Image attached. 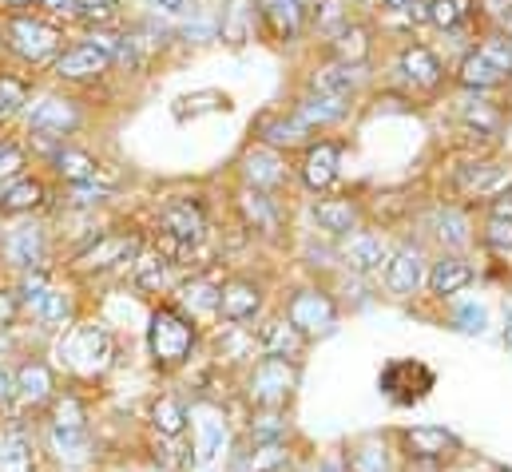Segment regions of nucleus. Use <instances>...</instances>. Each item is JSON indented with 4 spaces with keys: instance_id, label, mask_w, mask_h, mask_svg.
I'll list each match as a JSON object with an SVG mask.
<instances>
[{
    "instance_id": "f257e3e1",
    "label": "nucleus",
    "mask_w": 512,
    "mask_h": 472,
    "mask_svg": "<svg viewBox=\"0 0 512 472\" xmlns=\"http://www.w3.org/2000/svg\"><path fill=\"white\" fill-rule=\"evenodd\" d=\"M191 413V472H223L235 449L231 417L215 401H199Z\"/></svg>"
},
{
    "instance_id": "f03ea898",
    "label": "nucleus",
    "mask_w": 512,
    "mask_h": 472,
    "mask_svg": "<svg viewBox=\"0 0 512 472\" xmlns=\"http://www.w3.org/2000/svg\"><path fill=\"white\" fill-rule=\"evenodd\" d=\"M112 357H116V342L104 326L96 322H76L60 334L56 342V361L60 369H68L72 377H84V381H96L112 369Z\"/></svg>"
},
{
    "instance_id": "7ed1b4c3",
    "label": "nucleus",
    "mask_w": 512,
    "mask_h": 472,
    "mask_svg": "<svg viewBox=\"0 0 512 472\" xmlns=\"http://www.w3.org/2000/svg\"><path fill=\"white\" fill-rule=\"evenodd\" d=\"M199 346V326L179 310V306H159L151 314V326H147V350L155 369H179L187 365L191 354Z\"/></svg>"
},
{
    "instance_id": "20e7f679",
    "label": "nucleus",
    "mask_w": 512,
    "mask_h": 472,
    "mask_svg": "<svg viewBox=\"0 0 512 472\" xmlns=\"http://www.w3.org/2000/svg\"><path fill=\"white\" fill-rule=\"evenodd\" d=\"M207 211H203V203L199 199H171V203H163L159 207V215H155V231L163 238V254L171 258H183V254H191V250H199L203 246V238H207Z\"/></svg>"
},
{
    "instance_id": "39448f33",
    "label": "nucleus",
    "mask_w": 512,
    "mask_h": 472,
    "mask_svg": "<svg viewBox=\"0 0 512 472\" xmlns=\"http://www.w3.org/2000/svg\"><path fill=\"white\" fill-rule=\"evenodd\" d=\"M298 393V361H282V357H258L247 369V401L255 409H278L286 413V405Z\"/></svg>"
},
{
    "instance_id": "423d86ee",
    "label": "nucleus",
    "mask_w": 512,
    "mask_h": 472,
    "mask_svg": "<svg viewBox=\"0 0 512 472\" xmlns=\"http://www.w3.org/2000/svg\"><path fill=\"white\" fill-rule=\"evenodd\" d=\"M120 40H124V36L96 32V36H88V40L64 48V52L56 56V76H60V80H100V76L116 64Z\"/></svg>"
},
{
    "instance_id": "0eeeda50",
    "label": "nucleus",
    "mask_w": 512,
    "mask_h": 472,
    "mask_svg": "<svg viewBox=\"0 0 512 472\" xmlns=\"http://www.w3.org/2000/svg\"><path fill=\"white\" fill-rule=\"evenodd\" d=\"M393 441H397V457L437 461L445 469L465 453V441L453 429H445V425H409V429H397Z\"/></svg>"
},
{
    "instance_id": "6e6552de",
    "label": "nucleus",
    "mask_w": 512,
    "mask_h": 472,
    "mask_svg": "<svg viewBox=\"0 0 512 472\" xmlns=\"http://www.w3.org/2000/svg\"><path fill=\"white\" fill-rule=\"evenodd\" d=\"M282 318L310 342V338H322V334H330L338 326V302L322 286H302V290H294L286 298Z\"/></svg>"
},
{
    "instance_id": "1a4fd4ad",
    "label": "nucleus",
    "mask_w": 512,
    "mask_h": 472,
    "mask_svg": "<svg viewBox=\"0 0 512 472\" xmlns=\"http://www.w3.org/2000/svg\"><path fill=\"white\" fill-rule=\"evenodd\" d=\"M4 44L20 60H28V64H44L60 48V28L48 24V20H40V16H12L4 24Z\"/></svg>"
},
{
    "instance_id": "9d476101",
    "label": "nucleus",
    "mask_w": 512,
    "mask_h": 472,
    "mask_svg": "<svg viewBox=\"0 0 512 472\" xmlns=\"http://www.w3.org/2000/svg\"><path fill=\"white\" fill-rule=\"evenodd\" d=\"M139 258V235L135 231H104L96 235L76 258H72V270L80 274H104V270H116L124 262H135Z\"/></svg>"
},
{
    "instance_id": "9b49d317",
    "label": "nucleus",
    "mask_w": 512,
    "mask_h": 472,
    "mask_svg": "<svg viewBox=\"0 0 512 472\" xmlns=\"http://www.w3.org/2000/svg\"><path fill=\"white\" fill-rule=\"evenodd\" d=\"M262 306H266V286L251 278V274H231V278H223V286H219V318L227 322V326H247V322H255L258 314H262Z\"/></svg>"
},
{
    "instance_id": "f8f14e48",
    "label": "nucleus",
    "mask_w": 512,
    "mask_h": 472,
    "mask_svg": "<svg viewBox=\"0 0 512 472\" xmlns=\"http://www.w3.org/2000/svg\"><path fill=\"white\" fill-rule=\"evenodd\" d=\"M433 369L425 365V361H417V357H401V361H389L382 369V393L393 401V405H413V401H421L429 389H433Z\"/></svg>"
},
{
    "instance_id": "ddd939ff",
    "label": "nucleus",
    "mask_w": 512,
    "mask_h": 472,
    "mask_svg": "<svg viewBox=\"0 0 512 472\" xmlns=\"http://www.w3.org/2000/svg\"><path fill=\"white\" fill-rule=\"evenodd\" d=\"M453 187H457V195H465V199H497V195L512 191V167L489 163V159L461 163V167L453 171Z\"/></svg>"
},
{
    "instance_id": "4468645a",
    "label": "nucleus",
    "mask_w": 512,
    "mask_h": 472,
    "mask_svg": "<svg viewBox=\"0 0 512 472\" xmlns=\"http://www.w3.org/2000/svg\"><path fill=\"white\" fill-rule=\"evenodd\" d=\"M425 254H421V246H413V242H405V246H397L389 258H385V290L393 294V298H413L421 286H425Z\"/></svg>"
},
{
    "instance_id": "2eb2a0df",
    "label": "nucleus",
    "mask_w": 512,
    "mask_h": 472,
    "mask_svg": "<svg viewBox=\"0 0 512 472\" xmlns=\"http://www.w3.org/2000/svg\"><path fill=\"white\" fill-rule=\"evenodd\" d=\"M338 167H342V143H334V139H318V143H310L306 147V155H302V163H298V175H302V183L310 187V191H330L334 183H338Z\"/></svg>"
},
{
    "instance_id": "dca6fc26",
    "label": "nucleus",
    "mask_w": 512,
    "mask_h": 472,
    "mask_svg": "<svg viewBox=\"0 0 512 472\" xmlns=\"http://www.w3.org/2000/svg\"><path fill=\"white\" fill-rule=\"evenodd\" d=\"M338 461L346 472H397V449L385 437H358L342 449Z\"/></svg>"
},
{
    "instance_id": "f3484780",
    "label": "nucleus",
    "mask_w": 512,
    "mask_h": 472,
    "mask_svg": "<svg viewBox=\"0 0 512 472\" xmlns=\"http://www.w3.org/2000/svg\"><path fill=\"white\" fill-rule=\"evenodd\" d=\"M243 175H247V187L251 191H278L286 179H290V167H286V159L278 155V151H270V147H251L247 155H243Z\"/></svg>"
},
{
    "instance_id": "a211bd4d",
    "label": "nucleus",
    "mask_w": 512,
    "mask_h": 472,
    "mask_svg": "<svg viewBox=\"0 0 512 472\" xmlns=\"http://www.w3.org/2000/svg\"><path fill=\"white\" fill-rule=\"evenodd\" d=\"M255 350L262 357H282V361H298L306 354V338L286 322V318H270L255 330Z\"/></svg>"
},
{
    "instance_id": "6ab92c4d",
    "label": "nucleus",
    "mask_w": 512,
    "mask_h": 472,
    "mask_svg": "<svg viewBox=\"0 0 512 472\" xmlns=\"http://www.w3.org/2000/svg\"><path fill=\"white\" fill-rule=\"evenodd\" d=\"M12 381H16V401H24V405H32V409L56 401V377H52V365H48V361H36V357L24 361V365L12 373Z\"/></svg>"
},
{
    "instance_id": "aec40b11",
    "label": "nucleus",
    "mask_w": 512,
    "mask_h": 472,
    "mask_svg": "<svg viewBox=\"0 0 512 472\" xmlns=\"http://www.w3.org/2000/svg\"><path fill=\"white\" fill-rule=\"evenodd\" d=\"M473 278H477V270L465 262V258H457V254H441L433 266H429V274H425V282H429V290L437 294V298H457V294H465L469 286H473Z\"/></svg>"
},
{
    "instance_id": "412c9836",
    "label": "nucleus",
    "mask_w": 512,
    "mask_h": 472,
    "mask_svg": "<svg viewBox=\"0 0 512 472\" xmlns=\"http://www.w3.org/2000/svg\"><path fill=\"white\" fill-rule=\"evenodd\" d=\"M397 72H401V80L413 88V92H433L437 84H441V60L425 48V44H409L405 52H401V60H397Z\"/></svg>"
},
{
    "instance_id": "4be33fe9",
    "label": "nucleus",
    "mask_w": 512,
    "mask_h": 472,
    "mask_svg": "<svg viewBox=\"0 0 512 472\" xmlns=\"http://www.w3.org/2000/svg\"><path fill=\"white\" fill-rule=\"evenodd\" d=\"M76 123H80L76 104H72V100H56V96L44 100V104H36V108H32V119H28L32 135H44V139H64V135L76 131Z\"/></svg>"
},
{
    "instance_id": "5701e85b",
    "label": "nucleus",
    "mask_w": 512,
    "mask_h": 472,
    "mask_svg": "<svg viewBox=\"0 0 512 472\" xmlns=\"http://www.w3.org/2000/svg\"><path fill=\"white\" fill-rule=\"evenodd\" d=\"M4 258L16 266V270H44V258H48V238L40 227H16L12 235L4 238Z\"/></svg>"
},
{
    "instance_id": "b1692460",
    "label": "nucleus",
    "mask_w": 512,
    "mask_h": 472,
    "mask_svg": "<svg viewBox=\"0 0 512 472\" xmlns=\"http://www.w3.org/2000/svg\"><path fill=\"white\" fill-rule=\"evenodd\" d=\"M48 449H52V457L60 465L76 469V465H88L92 461L96 441H92V429L88 425H80V429H52L48 425Z\"/></svg>"
},
{
    "instance_id": "393cba45",
    "label": "nucleus",
    "mask_w": 512,
    "mask_h": 472,
    "mask_svg": "<svg viewBox=\"0 0 512 472\" xmlns=\"http://www.w3.org/2000/svg\"><path fill=\"white\" fill-rule=\"evenodd\" d=\"M385 258H389V250H385L382 235H374V231H354V235H346L342 262H346L354 274H374V270H382Z\"/></svg>"
},
{
    "instance_id": "a878e982",
    "label": "nucleus",
    "mask_w": 512,
    "mask_h": 472,
    "mask_svg": "<svg viewBox=\"0 0 512 472\" xmlns=\"http://www.w3.org/2000/svg\"><path fill=\"white\" fill-rule=\"evenodd\" d=\"M239 211H243V219H247V227L262 238H278L282 235V211H278V203H274V195H266V191H243V199H239Z\"/></svg>"
},
{
    "instance_id": "bb28decb",
    "label": "nucleus",
    "mask_w": 512,
    "mask_h": 472,
    "mask_svg": "<svg viewBox=\"0 0 512 472\" xmlns=\"http://www.w3.org/2000/svg\"><path fill=\"white\" fill-rule=\"evenodd\" d=\"M258 20L282 44L298 40V32H302V8H298V0H258Z\"/></svg>"
},
{
    "instance_id": "cd10ccee",
    "label": "nucleus",
    "mask_w": 512,
    "mask_h": 472,
    "mask_svg": "<svg viewBox=\"0 0 512 472\" xmlns=\"http://www.w3.org/2000/svg\"><path fill=\"white\" fill-rule=\"evenodd\" d=\"M219 286H223V282H215V278H207V274L183 282V286H179L183 314H187L191 322H199V318H219Z\"/></svg>"
},
{
    "instance_id": "c85d7f7f",
    "label": "nucleus",
    "mask_w": 512,
    "mask_h": 472,
    "mask_svg": "<svg viewBox=\"0 0 512 472\" xmlns=\"http://www.w3.org/2000/svg\"><path fill=\"white\" fill-rule=\"evenodd\" d=\"M314 219H318L322 231L346 238L358 231L362 211H358V203H350V199H318V203H314Z\"/></svg>"
},
{
    "instance_id": "c756f323",
    "label": "nucleus",
    "mask_w": 512,
    "mask_h": 472,
    "mask_svg": "<svg viewBox=\"0 0 512 472\" xmlns=\"http://www.w3.org/2000/svg\"><path fill=\"white\" fill-rule=\"evenodd\" d=\"M258 135H262V147L278 151V147H302L310 127L302 123L298 116H262L258 119Z\"/></svg>"
},
{
    "instance_id": "7c9ffc66",
    "label": "nucleus",
    "mask_w": 512,
    "mask_h": 472,
    "mask_svg": "<svg viewBox=\"0 0 512 472\" xmlns=\"http://www.w3.org/2000/svg\"><path fill=\"white\" fill-rule=\"evenodd\" d=\"M44 330H52V334H64L68 326H72V298L64 294V290H56V286H48L44 294H40V302L28 310Z\"/></svg>"
},
{
    "instance_id": "2f4dec72",
    "label": "nucleus",
    "mask_w": 512,
    "mask_h": 472,
    "mask_svg": "<svg viewBox=\"0 0 512 472\" xmlns=\"http://www.w3.org/2000/svg\"><path fill=\"white\" fill-rule=\"evenodd\" d=\"M457 80L465 84V88H477V92H489V88H501L509 76L481 52V48H473L465 60H461V72H457Z\"/></svg>"
},
{
    "instance_id": "473e14b6",
    "label": "nucleus",
    "mask_w": 512,
    "mask_h": 472,
    "mask_svg": "<svg viewBox=\"0 0 512 472\" xmlns=\"http://www.w3.org/2000/svg\"><path fill=\"white\" fill-rule=\"evenodd\" d=\"M171 262H175V258H167L163 250H159V254H143V258H135V286L147 290V294H163V290H171V286H175Z\"/></svg>"
},
{
    "instance_id": "72a5a7b5",
    "label": "nucleus",
    "mask_w": 512,
    "mask_h": 472,
    "mask_svg": "<svg viewBox=\"0 0 512 472\" xmlns=\"http://www.w3.org/2000/svg\"><path fill=\"white\" fill-rule=\"evenodd\" d=\"M247 441L251 445H290V421L278 409H255L251 425H247Z\"/></svg>"
},
{
    "instance_id": "f704fd0d",
    "label": "nucleus",
    "mask_w": 512,
    "mask_h": 472,
    "mask_svg": "<svg viewBox=\"0 0 512 472\" xmlns=\"http://www.w3.org/2000/svg\"><path fill=\"white\" fill-rule=\"evenodd\" d=\"M151 425H155V433L159 437H183V429L191 425V413H187V405L179 401V397H171V393H163V397H155V405H151Z\"/></svg>"
},
{
    "instance_id": "c9c22d12",
    "label": "nucleus",
    "mask_w": 512,
    "mask_h": 472,
    "mask_svg": "<svg viewBox=\"0 0 512 472\" xmlns=\"http://www.w3.org/2000/svg\"><path fill=\"white\" fill-rule=\"evenodd\" d=\"M0 472H36L32 441L20 429H0Z\"/></svg>"
},
{
    "instance_id": "e433bc0d",
    "label": "nucleus",
    "mask_w": 512,
    "mask_h": 472,
    "mask_svg": "<svg viewBox=\"0 0 512 472\" xmlns=\"http://www.w3.org/2000/svg\"><path fill=\"white\" fill-rule=\"evenodd\" d=\"M346 112H350V104H346V100H334V96H318V92L302 96V100H298V108H294V116L302 119L306 127L338 123V119H346Z\"/></svg>"
},
{
    "instance_id": "4c0bfd02",
    "label": "nucleus",
    "mask_w": 512,
    "mask_h": 472,
    "mask_svg": "<svg viewBox=\"0 0 512 472\" xmlns=\"http://www.w3.org/2000/svg\"><path fill=\"white\" fill-rule=\"evenodd\" d=\"M44 203V183L40 179H16L12 187L0 191V215H24Z\"/></svg>"
},
{
    "instance_id": "58836bf2",
    "label": "nucleus",
    "mask_w": 512,
    "mask_h": 472,
    "mask_svg": "<svg viewBox=\"0 0 512 472\" xmlns=\"http://www.w3.org/2000/svg\"><path fill=\"white\" fill-rule=\"evenodd\" d=\"M358 88V76H354V68H346V64H334V68H318L314 76H310V92H318V96H334V100H350V92Z\"/></svg>"
},
{
    "instance_id": "ea45409f",
    "label": "nucleus",
    "mask_w": 512,
    "mask_h": 472,
    "mask_svg": "<svg viewBox=\"0 0 512 472\" xmlns=\"http://www.w3.org/2000/svg\"><path fill=\"white\" fill-rule=\"evenodd\" d=\"M330 48H334V56H338V64H346V68H354V64H362V60H366V52H370V40H366V28H358V24H342Z\"/></svg>"
},
{
    "instance_id": "a19ab883",
    "label": "nucleus",
    "mask_w": 512,
    "mask_h": 472,
    "mask_svg": "<svg viewBox=\"0 0 512 472\" xmlns=\"http://www.w3.org/2000/svg\"><path fill=\"white\" fill-rule=\"evenodd\" d=\"M56 171L72 183V187H80V183H96V159L92 155H84V151H72V147H64V151H56Z\"/></svg>"
},
{
    "instance_id": "79ce46f5",
    "label": "nucleus",
    "mask_w": 512,
    "mask_h": 472,
    "mask_svg": "<svg viewBox=\"0 0 512 472\" xmlns=\"http://www.w3.org/2000/svg\"><path fill=\"white\" fill-rule=\"evenodd\" d=\"M433 227H437V238L445 242V246H469V219L457 211V207H441L437 215H433Z\"/></svg>"
},
{
    "instance_id": "37998d69",
    "label": "nucleus",
    "mask_w": 512,
    "mask_h": 472,
    "mask_svg": "<svg viewBox=\"0 0 512 472\" xmlns=\"http://www.w3.org/2000/svg\"><path fill=\"white\" fill-rule=\"evenodd\" d=\"M473 0H429L425 4V20H433L437 28H457L461 20H469Z\"/></svg>"
},
{
    "instance_id": "c03bdc74",
    "label": "nucleus",
    "mask_w": 512,
    "mask_h": 472,
    "mask_svg": "<svg viewBox=\"0 0 512 472\" xmlns=\"http://www.w3.org/2000/svg\"><path fill=\"white\" fill-rule=\"evenodd\" d=\"M28 100V80L24 76H0V123L8 116H16Z\"/></svg>"
},
{
    "instance_id": "a18cd8bd",
    "label": "nucleus",
    "mask_w": 512,
    "mask_h": 472,
    "mask_svg": "<svg viewBox=\"0 0 512 472\" xmlns=\"http://www.w3.org/2000/svg\"><path fill=\"white\" fill-rule=\"evenodd\" d=\"M449 322H453V330H461V334H485V330H489V310L477 306V302H465V306H457V310L449 314Z\"/></svg>"
},
{
    "instance_id": "49530a36",
    "label": "nucleus",
    "mask_w": 512,
    "mask_h": 472,
    "mask_svg": "<svg viewBox=\"0 0 512 472\" xmlns=\"http://www.w3.org/2000/svg\"><path fill=\"white\" fill-rule=\"evenodd\" d=\"M116 12H120V0H72V16L88 24H108L116 20Z\"/></svg>"
},
{
    "instance_id": "de8ad7c7",
    "label": "nucleus",
    "mask_w": 512,
    "mask_h": 472,
    "mask_svg": "<svg viewBox=\"0 0 512 472\" xmlns=\"http://www.w3.org/2000/svg\"><path fill=\"white\" fill-rule=\"evenodd\" d=\"M481 242H485L493 254L509 258V254H512V219H489V223H485V235H481Z\"/></svg>"
},
{
    "instance_id": "09e8293b",
    "label": "nucleus",
    "mask_w": 512,
    "mask_h": 472,
    "mask_svg": "<svg viewBox=\"0 0 512 472\" xmlns=\"http://www.w3.org/2000/svg\"><path fill=\"white\" fill-rule=\"evenodd\" d=\"M481 52H485V56H489V60H493V64H497L505 76H512V40H509V36L493 32V36L481 44Z\"/></svg>"
},
{
    "instance_id": "8fccbe9b",
    "label": "nucleus",
    "mask_w": 512,
    "mask_h": 472,
    "mask_svg": "<svg viewBox=\"0 0 512 472\" xmlns=\"http://www.w3.org/2000/svg\"><path fill=\"white\" fill-rule=\"evenodd\" d=\"M24 167V151L16 147V143H8V139H0V179H8V175H16Z\"/></svg>"
},
{
    "instance_id": "3c124183",
    "label": "nucleus",
    "mask_w": 512,
    "mask_h": 472,
    "mask_svg": "<svg viewBox=\"0 0 512 472\" xmlns=\"http://www.w3.org/2000/svg\"><path fill=\"white\" fill-rule=\"evenodd\" d=\"M100 199H108V191H104V187H92V183L72 187V203H76V207H92V203H100Z\"/></svg>"
},
{
    "instance_id": "603ef678",
    "label": "nucleus",
    "mask_w": 512,
    "mask_h": 472,
    "mask_svg": "<svg viewBox=\"0 0 512 472\" xmlns=\"http://www.w3.org/2000/svg\"><path fill=\"white\" fill-rule=\"evenodd\" d=\"M16 314H20V302H16V294L0 290V330H8V326L16 322Z\"/></svg>"
},
{
    "instance_id": "864d4df0",
    "label": "nucleus",
    "mask_w": 512,
    "mask_h": 472,
    "mask_svg": "<svg viewBox=\"0 0 512 472\" xmlns=\"http://www.w3.org/2000/svg\"><path fill=\"white\" fill-rule=\"evenodd\" d=\"M151 12H163V16H187L191 12V0H147Z\"/></svg>"
},
{
    "instance_id": "5fc2aeb1",
    "label": "nucleus",
    "mask_w": 512,
    "mask_h": 472,
    "mask_svg": "<svg viewBox=\"0 0 512 472\" xmlns=\"http://www.w3.org/2000/svg\"><path fill=\"white\" fill-rule=\"evenodd\" d=\"M12 401H16V381L8 369H0V409H8Z\"/></svg>"
},
{
    "instance_id": "6e6d98bb",
    "label": "nucleus",
    "mask_w": 512,
    "mask_h": 472,
    "mask_svg": "<svg viewBox=\"0 0 512 472\" xmlns=\"http://www.w3.org/2000/svg\"><path fill=\"white\" fill-rule=\"evenodd\" d=\"M382 8H393V12H417V16H425V4L421 0H382Z\"/></svg>"
},
{
    "instance_id": "4d7b16f0",
    "label": "nucleus",
    "mask_w": 512,
    "mask_h": 472,
    "mask_svg": "<svg viewBox=\"0 0 512 472\" xmlns=\"http://www.w3.org/2000/svg\"><path fill=\"white\" fill-rule=\"evenodd\" d=\"M493 219H512V191L493 199Z\"/></svg>"
},
{
    "instance_id": "13d9d810",
    "label": "nucleus",
    "mask_w": 512,
    "mask_h": 472,
    "mask_svg": "<svg viewBox=\"0 0 512 472\" xmlns=\"http://www.w3.org/2000/svg\"><path fill=\"white\" fill-rule=\"evenodd\" d=\"M40 8H48V12H64V16H72V0H36Z\"/></svg>"
},
{
    "instance_id": "bf43d9fd",
    "label": "nucleus",
    "mask_w": 512,
    "mask_h": 472,
    "mask_svg": "<svg viewBox=\"0 0 512 472\" xmlns=\"http://www.w3.org/2000/svg\"><path fill=\"white\" fill-rule=\"evenodd\" d=\"M298 8H302V12H310V8H318V0H298Z\"/></svg>"
},
{
    "instance_id": "052dcab7",
    "label": "nucleus",
    "mask_w": 512,
    "mask_h": 472,
    "mask_svg": "<svg viewBox=\"0 0 512 472\" xmlns=\"http://www.w3.org/2000/svg\"><path fill=\"white\" fill-rule=\"evenodd\" d=\"M457 472H497V469H481V465H469V469H457Z\"/></svg>"
},
{
    "instance_id": "680f3d73",
    "label": "nucleus",
    "mask_w": 512,
    "mask_h": 472,
    "mask_svg": "<svg viewBox=\"0 0 512 472\" xmlns=\"http://www.w3.org/2000/svg\"><path fill=\"white\" fill-rule=\"evenodd\" d=\"M505 346H509V350H512V322H509V326H505Z\"/></svg>"
},
{
    "instance_id": "e2e57ef3",
    "label": "nucleus",
    "mask_w": 512,
    "mask_h": 472,
    "mask_svg": "<svg viewBox=\"0 0 512 472\" xmlns=\"http://www.w3.org/2000/svg\"><path fill=\"white\" fill-rule=\"evenodd\" d=\"M497 472H512V469H497Z\"/></svg>"
}]
</instances>
